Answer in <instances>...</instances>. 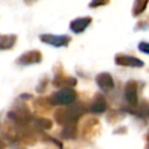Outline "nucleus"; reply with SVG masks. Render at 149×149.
I'll use <instances>...</instances> for the list:
<instances>
[{
    "label": "nucleus",
    "instance_id": "obj_1",
    "mask_svg": "<svg viewBox=\"0 0 149 149\" xmlns=\"http://www.w3.org/2000/svg\"><path fill=\"white\" fill-rule=\"evenodd\" d=\"M84 113L81 105H73L64 109H58L55 113V119L61 125H72Z\"/></svg>",
    "mask_w": 149,
    "mask_h": 149
},
{
    "label": "nucleus",
    "instance_id": "obj_2",
    "mask_svg": "<svg viewBox=\"0 0 149 149\" xmlns=\"http://www.w3.org/2000/svg\"><path fill=\"white\" fill-rule=\"evenodd\" d=\"M50 102L54 105H71L76 100V92L72 88L65 87L59 90L58 92H55L51 97H50Z\"/></svg>",
    "mask_w": 149,
    "mask_h": 149
},
{
    "label": "nucleus",
    "instance_id": "obj_3",
    "mask_svg": "<svg viewBox=\"0 0 149 149\" xmlns=\"http://www.w3.org/2000/svg\"><path fill=\"white\" fill-rule=\"evenodd\" d=\"M41 41L54 45V47H63V45H68L70 42V36L68 35H52V34H47V35H41L40 36Z\"/></svg>",
    "mask_w": 149,
    "mask_h": 149
},
{
    "label": "nucleus",
    "instance_id": "obj_4",
    "mask_svg": "<svg viewBox=\"0 0 149 149\" xmlns=\"http://www.w3.org/2000/svg\"><path fill=\"white\" fill-rule=\"evenodd\" d=\"M115 63L122 66H132V68H141L143 66V62L136 57L128 55H118L115 57Z\"/></svg>",
    "mask_w": 149,
    "mask_h": 149
},
{
    "label": "nucleus",
    "instance_id": "obj_5",
    "mask_svg": "<svg viewBox=\"0 0 149 149\" xmlns=\"http://www.w3.org/2000/svg\"><path fill=\"white\" fill-rule=\"evenodd\" d=\"M95 81H97L98 86L105 92H108L114 87V80H113L112 76L109 73H107V72L99 73L95 77Z\"/></svg>",
    "mask_w": 149,
    "mask_h": 149
},
{
    "label": "nucleus",
    "instance_id": "obj_6",
    "mask_svg": "<svg viewBox=\"0 0 149 149\" xmlns=\"http://www.w3.org/2000/svg\"><path fill=\"white\" fill-rule=\"evenodd\" d=\"M125 98L127 102L130 105H136L139 97H137V85L134 81H128L125 86Z\"/></svg>",
    "mask_w": 149,
    "mask_h": 149
},
{
    "label": "nucleus",
    "instance_id": "obj_7",
    "mask_svg": "<svg viewBox=\"0 0 149 149\" xmlns=\"http://www.w3.org/2000/svg\"><path fill=\"white\" fill-rule=\"evenodd\" d=\"M91 23V17L90 16H85V17H78V19H74L73 21H71L70 23V28L73 33L76 34H79L81 31H84L88 24Z\"/></svg>",
    "mask_w": 149,
    "mask_h": 149
},
{
    "label": "nucleus",
    "instance_id": "obj_8",
    "mask_svg": "<svg viewBox=\"0 0 149 149\" xmlns=\"http://www.w3.org/2000/svg\"><path fill=\"white\" fill-rule=\"evenodd\" d=\"M41 61V52L36 50H31L28 52H24L20 59H17V63L22 65H30L34 63H38Z\"/></svg>",
    "mask_w": 149,
    "mask_h": 149
},
{
    "label": "nucleus",
    "instance_id": "obj_9",
    "mask_svg": "<svg viewBox=\"0 0 149 149\" xmlns=\"http://www.w3.org/2000/svg\"><path fill=\"white\" fill-rule=\"evenodd\" d=\"M107 108V102L106 99L101 94H97L94 99L92 100V104L90 106V112L92 113H102Z\"/></svg>",
    "mask_w": 149,
    "mask_h": 149
},
{
    "label": "nucleus",
    "instance_id": "obj_10",
    "mask_svg": "<svg viewBox=\"0 0 149 149\" xmlns=\"http://www.w3.org/2000/svg\"><path fill=\"white\" fill-rule=\"evenodd\" d=\"M148 3V0H136L135 1V5H134V14H139V13H142L146 8Z\"/></svg>",
    "mask_w": 149,
    "mask_h": 149
},
{
    "label": "nucleus",
    "instance_id": "obj_11",
    "mask_svg": "<svg viewBox=\"0 0 149 149\" xmlns=\"http://www.w3.org/2000/svg\"><path fill=\"white\" fill-rule=\"evenodd\" d=\"M139 50H141L144 54H149V43L148 42H141L139 44Z\"/></svg>",
    "mask_w": 149,
    "mask_h": 149
},
{
    "label": "nucleus",
    "instance_id": "obj_12",
    "mask_svg": "<svg viewBox=\"0 0 149 149\" xmlns=\"http://www.w3.org/2000/svg\"><path fill=\"white\" fill-rule=\"evenodd\" d=\"M108 2V0H92V2L90 3V7H98L101 5H106Z\"/></svg>",
    "mask_w": 149,
    "mask_h": 149
},
{
    "label": "nucleus",
    "instance_id": "obj_13",
    "mask_svg": "<svg viewBox=\"0 0 149 149\" xmlns=\"http://www.w3.org/2000/svg\"><path fill=\"white\" fill-rule=\"evenodd\" d=\"M26 2H28V1H35V0H24Z\"/></svg>",
    "mask_w": 149,
    "mask_h": 149
}]
</instances>
